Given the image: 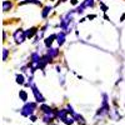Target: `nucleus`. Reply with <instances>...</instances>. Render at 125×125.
<instances>
[{"mask_svg":"<svg viewBox=\"0 0 125 125\" xmlns=\"http://www.w3.org/2000/svg\"><path fill=\"white\" fill-rule=\"evenodd\" d=\"M40 61H41V58L36 54V53H34L33 55H31V60H30V68H31V70H36V69H39L40 68Z\"/></svg>","mask_w":125,"mask_h":125,"instance_id":"f257e3e1","label":"nucleus"},{"mask_svg":"<svg viewBox=\"0 0 125 125\" xmlns=\"http://www.w3.org/2000/svg\"><path fill=\"white\" fill-rule=\"evenodd\" d=\"M34 110H35V104L34 103H26L25 106L21 109V114L25 116H30Z\"/></svg>","mask_w":125,"mask_h":125,"instance_id":"f03ea898","label":"nucleus"},{"mask_svg":"<svg viewBox=\"0 0 125 125\" xmlns=\"http://www.w3.org/2000/svg\"><path fill=\"white\" fill-rule=\"evenodd\" d=\"M25 39H26V34H25L24 30L19 29V30H16L15 33H14V40L16 41L18 44H21Z\"/></svg>","mask_w":125,"mask_h":125,"instance_id":"7ed1b4c3","label":"nucleus"},{"mask_svg":"<svg viewBox=\"0 0 125 125\" xmlns=\"http://www.w3.org/2000/svg\"><path fill=\"white\" fill-rule=\"evenodd\" d=\"M31 89H33V93H34V95H35L36 101H39V103H43V101H44V96L40 94V91L38 90V88H36L34 84H31Z\"/></svg>","mask_w":125,"mask_h":125,"instance_id":"20e7f679","label":"nucleus"},{"mask_svg":"<svg viewBox=\"0 0 125 125\" xmlns=\"http://www.w3.org/2000/svg\"><path fill=\"white\" fill-rule=\"evenodd\" d=\"M58 54H59V50H58V49H54V48H50V49L48 50V54H46V55H48V58H49V59L51 60V59H53V58H55V56H56Z\"/></svg>","mask_w":125,"mask_h":125,"instance_id":"39448f33","label":"nucleus"},{"mask_svg":"<svg viewBox=\"0 0 125 125\" xmlns=\"http://www.w3.org/2000/svg\"><path fill=\"white\" fill-rule=\"evenodd\" d=\"M56 38H58V35H55V34H53V35L48 36V38L45 39V45H46V48H49V49H50L51 44H53V41H54Z\"/></svg>","mask_w":125,"mask_h":125,"instance_id":"423d86ee","label":"nucleus"},{"mask_svg":"<svg viewBox=\"0 0 125 125\" xmlns=\"http://www.w3.org/2000/svg\"><path fill=\"white\" fill-rule=\"evenodd\" d=\"M56 39H58V44L61 46L62 44H64V41H65V33H64V31H61V33H59Z\"/></svg>","mask_w":125,"mask_h":125,"instance_id":"0eeeda50","label":"nucleus"},{"mask_svg":"<svg viewBox=\"0 0 125 125\" xmlns=\"http://www.w3.org/2000/svg\"><path fill=\"white\" fill-rule=\"evenodd\" d=\"M36 31H38V29H36V28H30L29 30H26V31H25L26 38H33V36L36 34Z\"/></svg>","mask_w":125,"mask_h":125,"instance_id":"6e6552de","label":"nucleus"},{"mask_svg":"<svg viewBox=\"0 0 125 125\" xmlns=\"http://www.w3.org/2000/svg\"><path fill=\"white\" fill-rule=\"evenodd\" d=\"M11 6H13V4L10 3V1H4V3H3V10H4V11H8V10H10V9H11Z\"/></svg>","mask_w":125,"mask_h":125,"instance_id":"1a4fd4ad","label":"nucleus"},{"mask_svg":"<svg viewBox=\"0 0 125 125\" xmlns=\"http://www.w3.org/2000/svg\"><path fill=\"white\" fill-rule=\"evenodd\" d=\"M93 4H94V0H85V1H84V3H83V4H81V6H83V8H84V9H85V8H89V6H93Z\"/></svg>","mask_w":125,"mask_h":125,"instance_id":"9d476101","label":"nucleus"},{"mask_svg":"<svg viewBox=\"0 0 125 125\" xmlns=\"http://www.w3.org/2000/svg\"><path fill=\"white\" fill-rule=\"evenodd\" d=\"M19 96H20V99H21L23 101H26V100H28V94H26L24 90H20V93H19Z\"/></svg>","mask_w":125,"mask_h":125,"instance_id":"9b49d317","label":"nucleus"},{"mask_svg":"<svg viewBox=\"0 0 125 125\" xmlns=\"http://www.w3.org/2000/svg\"><path fill=\"white\" fill-rule=\"evenodd\" d=\"M24 81H25V79H24V76L21 74L16 75V83H18V84H24Z\"/></svg>","mask_w":125,"mask_h":125,"instance_id":"f8f14e48","label":"nucleus"},{"mask_svg":"<svg viewBox=\"0 0 125 125\" xmlns=\"http://www.w3.org/2000/svg\"><path fill=\"white\" fill-rule=\"evenodd\" d=\"M50 10H51V6H46V8H44V10H43V18H46L48 16V14L50 13Z\"/></svg>","mask_w":125,"mask_h":125,"instance_id":"ddd939ff","label":"nucleus"},{"mask_svg":"<svg viewBox=\"0 0 125 125\" xmlns=\"http://www.w3.org/2000/svg\"><path fill=\"white\" fill-rule=\"evenodd\" d=\"M26 3H34V4H36V5H40V1H39V0H25V1L20 3V5H24V4H26Z\"/></svg>","mask_w":125,"mask_h":125,"instance_id":"4468645a","label":"nucleus"},{"mask_svg":"<svg viewBox=\"0 0 125 125\" xmlns=\"http://www.w3.org/2000/svg\"><path fill=\"white\" fill-rule=\"evenodd\" d=\"M6 58H8V50L4 49L3 50V60H6Z\"/></svg>","mask_w":125,"mask_h":125,"instance_id":"2eb2a0df","label":"nucleus"},{"mask_svg":"<svg viewBox=\"0 0 125 125\" xmlns=\"http://www.w3.org/2000/svg\"><path fill=\"white\" fill-rule=\"evenodd\" d=\"M100 6L103 8V10H104V11H106V10H108V6H106V5H104V4H100Z\"/></svg>","mask_w":125,"mask_h":125,"instance_id":"dca6fc26","label":"nucleus"},{"mask_svg":"<svg viewBox=\"0 0 125 125\" xmlns=\"http://www.w3.org/2000/svg\"><path fill=\"white\" fill-rule=\"evenodd\" d=\"M71 3L74 4V5H75V4H78V1H76V0H71Z\"/></svg>","mask_w":125,"mask_h":125,"instance_id":"f3484780","label":"nucleus"}]
</instances>
